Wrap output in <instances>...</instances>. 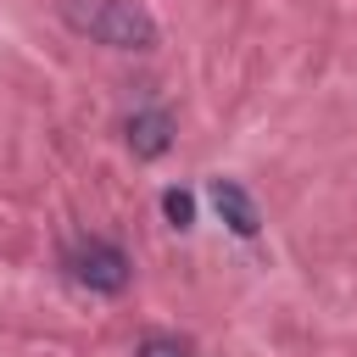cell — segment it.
Returning a JSON list of instances; mask_svg holds the SVG:
<instances>
[{
    "instance_id": "cell-1",
    "label": "cell",
    "mask_w": 357,
    "mask_h": 357,
    "mask_svg": "<svg viewBox=\"0 0 357 357\" xmlns=\"http://www.w3.org/2000/svg\"><path fill=\"white\" fill-rule=\"evenodd\" d=\"M67 22L112 50H156V17L139 0H67Z\"/></svg>"
},
{
    "instance_id": "cell-2",
    "label": "cell",
    "mask_w": 357,
    "mask_h": 357,
    "mask_svg": "<svg viewBox=\"0 0 357 357\" xmlns=\"http://www.w3.org/2000/svg\"><path fill=\"white\" fill-rule=\"evenodd\" d=\"M67 268H73L78 284H89V290H100V296H117V290L128 284V257H123L112 240H78L73 257H67Z\"/></svg>"
},
{
    "instance_id": "cell-3",
    "label": "cell",
    "mask_w": 357,
    "mask_h": 357,
    "mask_svg": "<svg viewBox=\"0 0 357 357\" xmlns=\"http://www.w3.org/2000/svg\"><path fill=\"white\" fill-rule=\"evenodd\" d=\"M212 206H218V218L234 229V234H257L262 229V218H257V201L245 195V184H234V178H212Z\"/></svg>"
},
{
    "instance_id": "cell-4",
    "label": "cell",
    "mask_w": 357,
    "mask_h": 357,
    "mask_svg": "<svg viewBox=\"0 0 357 357\" xmlns=\"http://www.w3.org/2000/svg\"><path fill=\"white\" fill-rule=\"evenodd\" d=\"M173 145V123H167V112H134L128 117V151L134 156H162Z\"/></svg>"
},
{
    "instance_id": "cell-5",
    "label": "cell",
    "mask_w": 357,
    "mask_h": 357,
    "mask_svg": "<svg viewBox=\"0 0 357 357\" xmlns=\"http://www.w3.org/2000/svg\"><path fill=\"white\" fill-rule=\"evenodd\" d=\"M162 212L173 218V229H190V218H195V201H190L184 190H167V195H162Z\"/></svg>"
},
{
    "instance_id": "cell-6",
    "label": "cell",
    "mask_w": 357,
    "mask_h": 357,
    "mask_svg": "<svg viewBox=\"0 0 357 357\" xmlns=\"http://www.w3.org/2000/svg\"><path fill=\"white\" fill-rule=\"evenodd\" d=\"M139 357H190V346H184V340H167V335H151V340L139 346Z\"/></svg>"
}]
</instances>
